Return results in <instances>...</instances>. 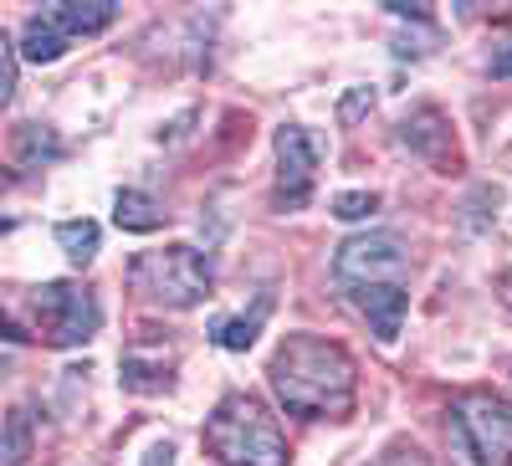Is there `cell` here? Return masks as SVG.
I'll return each mask as SVG.
<instances>
[{"mask_svg":"<svg viewBox=\"0 0 512 466\" xmlns=\"http://www.w3.org/2000/svg\"><path fill=\"white\" fill-rule=\"evenodd\" d=\"M11 374V359H0V379H6Z\"/></svg>","mask_w":512,"mask_h":466,"instance_id":"obj_25","label":"cell"},{"mask_svg":"<svg viewBox=\"0 0 512 466\" xmlns=\"http://www.w3.org/2000/svg\"><path fill=\"white\" fill-rule=\"evenodd\" d=\"M47 16L62 26V36H98V31H108L118 21V6L113 0H62V6H52Z\"/></svg>","mask_w":512,"mask_h":466,"instance_id":"obj_9","label":"cell"},{"mask_svg":"<svg viewBox=\"0 0 512 466\" xmlns=\"http://www.w3.org/2000/svg\"><path fill=\"white\" fill-rule=\"evenodd\" d=\"M492 77H512V47L492 52Z\"/></svg>","mask_w":512,"mask_h":466,"instance_id":"obj_23","label":"cell"},{"mask_svg":"<svg viewBox=\"0 0 512 466\" xmlns=\"http://www.w3.org/2000/svg\"><path fill=\"white\" fill-rule=\"evenodd\" d=\"M67 41H72V36H62V26L41 11V16H31L26 31H21V57L36 62V67H41V62H57V57L67 52Z\"/></svg>","mask_w":512,"mask_h":466,"instance_id":"obj_11","label":"cell"},{"mask_svg":"<svg viewBox=\"0 0 512 466\" xmlns=\"http://www.w3.org/2000/svg\"><path fill=\"white\" fill-rule=\"evenodd\" d=\"M0 338H11V344H26L31 333H21V323H16L11 313H0Z\"/></svg>","mask_w":512,"mask_h":466,"instance_id":"obj_22","label":"cell"},{"mask_svg":"<svg viewBox=\"0 0 512 466\" xmlns=\"http://www.w3.org/2000/svg\"><path fill=\"white\" fill-rule=\"evenodd\" d=\"M369 108H374V93H369V88H354V93L344 98V108H338V123H359Z\"/></svg>","mask_w":512,"mask_h":466,"instance_id":"obj_20","label":"cell"},{"mask_svg":"<svg viewBox=\"0 0 512 466\" xmlns=\"http://www.w3.org/2000/svg\"><path fill=\"white\" fill-rule=\"evenodd\" d=\"M400 144L415 149L420 159H431V164H451V129L436 108H415L400 123Z\"/></svg>","mask_w":512,"mask_h":466,"instance_id":"obj_8","label":"cell"},{"mask_svg":"<svg viewBox=\"0 0 512 466\" xmlns=\"http://www.w3.org/2000/svg\"><path fill=\"white\" fill-rule=\"evenodd\" d=\"M333 277L349 292H374V287H410V251L395 231H369L349 236L333 257Z\"/></svg>","mask_w":512,"mask_h":466,"instance_id":"obj_5","label":"cell"},{"mask_svg":"<svg viewBox=\"0 0 512 466\" xmlns=\"http://www.w3.org/2000/svg\"><path fill=\"white\" fill-rule=\"evenodd\" d=\"M123 385L128 390H164L169 385V359H139V354H128L123 359Z\"/></svg>","mask_w":512,"mask_h":466,"instance_id":"obj_15","label":"cell"},{"mask_svg":"<svg viewBox=\"0 0 512 466\" xmlns=\"http://www.w3.org/2000/svg\"><path fill=\"white\" fill-rule=\"evenodd\" d=\"M98 226L93 221H62L57 226V241H62V251L72 257V267H88L93 257H98Z\"/></svg>","mask_w":512,"mask_h":466,"instance_id":"obj_13","label":"cell"},{"mask_svg":"<svg viewBox=\"0 0 512 466\" xmlns=\"http://www.w3.org/2000/svg\"><path fill=\"white\" fill-rule=\"evenodd\" d=\"M164 216H169V210H164L154 195H144V190H118V195H113V221H118L123 231L149 236V231L164 226Z\"/></svg>","mask_w":512,"mask_h":466,"instance_id":"obj_10","label":"cell"},{"mask_svg":"<svg viewBox=\"0 0 512 466\" xmlns=\"http://www.w3.org/2000/svg\"><path fill=\"white\" fill-rule=\"evenodd\" d=\"M451 436L472 466H512V405L497 390H461L451 400Z\"/></svg>","mask_w":512,"mask_h":466,"instance_id":"obj_4","label":"cell"},{"mask_svg":"<svg viewBox=\"0 0 512 466\" xmlns=\"http://www.w3.org/2000/svg\"><path fill=\"white\" fill-rule=\"evenodd\" d=\"M313 169H318V144L308 129H277V205L297 210L313 195Z\"/></svg>","mask_w":512,"mask_h":466,"instance_id":"obj_7","label":"cell"},{"mask_svg":"<svg viewBox=\"0 0 512 466\" xmlns=\"http://www.w3.org/2000/svg\"><path fill=\"white\" fill-rule=\"evenodd\" d=\"M21 159H62V144L26 123V129H21Z\"/></svg>","mask_w":512,"mask_h":466,"instance_id":"obj_17","label":"cell"},{"mask_svg":"<svg viewBox=\"0 0 512 466\" xmlns=\"http://www.w3.org/2000/svg\"><path fill=\"white\" fill-rule=\"evenodd\" d=\"M374 210H379V195H369V190H349V195L333 200L338 221H364V216H374Z\"/></svg>","mask_w":512,"mask_h":466,"instance_id":"obj_16","label":"cell"},{"mask_svg":"<svg viewBox=\"0 0 512 466\" xmlns=\"http://www.w3.org/2000/svg\"><path fill=\"white\" fill-rule=\"evenodd\" d=\"M272 390L277 400L303 415V420H344L354 415V395H359V374L344 344L318 333H292L277 344L272 364Z\"/></svg>","mask_w":512,"mask_h":466,"instance_id":"obj_1","label":"cell"},{"mask_svg":"<svg viewBox=\"0 0 512 466\" xmlns=\"http://www.w3.org/2000/svg\"><path fill=\"white\" fill-rule=\"evenodd\" d=\"M31 456V420L26 410H6L0 415V466H21Z\"/></svg>","mask_w":512,"mask_h":466,"instance_id":"obj_12","label":"cell"},{"mask_svg":"<svg viewBox=\"0 0 512 466\" xmlns=\"http://www.w3.org/2000/svg\"><path fill=\"white\" fill-rule=\"evenodd\" d=\"M31 323L36 333L47 338V344L57 349H72V344H88V338L98 333L103 323V308L88 287H77V282H41L31 287Z\"/></svg>","mask_w":512,"mask_h":466,"instance_id":"obj_6","label":"cell"},{"mask_svg":"<svg viewBox=\"0 0 512 466\" xmlns=\"http://www.w3.org/2000/svg\"><path fill=\"white\" fill-rule=\"evenodd\" d=\"M205 446L226 466H287V436L256 395H226L205 420Z\"/></svg>","mask_w":512,"mask_h":466,"instance_id":"obj_2","label":"cell"},{"mask_svg":"<svg viewBox=\"0 0 512 466\" xmlns=\"http://www.w3.org/2000/svg\"><path fill=\"white\" fill-rule=\"evenodd\" d=\"M369 466H431V456L415 451V446H390L384 456H374Z\"/></svg>","mask_w":512,"mask_h":466,"instance_id":"obj_19","label":"cell"},{"mask_svg":"<svg viewBox=\"0 0 512 466\" xmlns=\"http://www.w3.org/2000/svg\"><path fill=\"white\" fill-rule=\"evenodd\" d=\"M144 466H175V446H169V441H159V446H149V456H144Z\"/></svg>","mask_w":512,"mask_h":466,"instance_id":"obj_21","label":"cell"},{"mask_svg":"<svg viewBox=\"0 0 512 466\" xmlns=\"http://www.w3.org/2000/svg\"><path fill=\"white\" fill-rule=\"evenodd\" d=\"M11 93H16V47H11V36L0 31V108L11 103Z\"/></svg>","mask_w":512,"mask_h":466,"instance_id":"obj_18","label":"cell"},{"mask_svg":"<svg viewBox=\"0 0 512 466\" xmlns=\"http://www.w3.org/2000/svg\"><path fill=\"white\" fill-rule=\"evenodd\" d=\"M128 287L159 308H195L210 298V262L185 241L164 251H139L128 262Z\"/></svg>","mask_w":512,"mask_h":466,"instance_id":"obj_3","label":"cell"},{"mask_svg":"<svg viewBox=\"0 0 512 466\" xmlns=\"http://www.w3.org/2000/svg\"><path fill=\"white\" fill-rule=\"evenodd\" d=\"M497 287H502V303L512 308V272H502V282H497Z\"/></svg>","mask_w":512,"mask_h":466,"instance_id":"obj_24","label":"cell"},{"mask_svg":"<svg viewBox=\"0 0 512 466\" xmlns=\"http://www.w3.org/2000/svg\"><path fill=\"white\" fill-rule=\"evenodd\" d=\"M262 318H267V303L256 308L251 318H221L216 328H210V338H216L221 349H231V354H241V349H251L256 344V328H262Z\"/></svg>","mask_w":512,"mask_h":466,"instance_id":"obj_14","label":"cell"}]
</instances>
